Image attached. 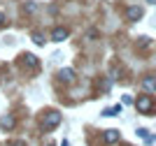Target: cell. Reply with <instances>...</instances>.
Wrapping results in <instances>:
<instances>
[{"label":"cell","instance_id":"obj_5","mask_svg":"<svg viewBox=\"0 0 156 146\" xmlns=\"http://www.w3.org/2000/svg\"><path fill=\"white\" fill-rule=\"evenodd\" d=\"M105 141H107V144L119 141V130H105Z\"/></svg>","mask_w":156,"mask_h":146},{"label":"cell","instance_id":"obj_2","mask_svg":"<svg viewBox=\"0 0 156 146\" xmlns=\"http://www.w3.org/2000/svg\"><path fill=\"white\" fill-rule=\"evenodd\" d=\"M61 123V114L58 111H49V114L44 116V121H42V130H51V127H56Z\"/></svg>","mask_w":156,"mask_h":146},{"label":"cell","instance_id":"obj_9","mask_svg":"<svg viewBox=\"0 0 156 146\" xmlns=\"http://www.w3.org/2000/svg\"><path fill=\"white\" fill-rule=\"evenodd\" d=\"M58 76H61V81H72V79H75V72H72L70 67H65V70L58 72Z\"/></svg>","mask_w":156,"mask_h":146},{"label":"cell","instance_id":"obj_15","mask_svg":"<svg viewBox=\"0 0 156 146\" xmlns=\"http://www.w3.org/2000/svg\"><path fill=\"white\" fill-rule=\"evenodd\" d=\"M2 25H5V14L0 12V28H2Z\"/></svg>","mask_w":156,"mask_h":146},{"label":"cell","instance_id":"obj_7","mask_svg":"<svg viewBox=\"0 0 156 146\" xmlns=\"http://www.w3.org/2000/svg\"><path fill=\"white\" fill-rule=\"evenodd\" d=\"M142 86H144V90H156V76H144Z\"/></svg>","mask_w":156,"mask_h":146},{"label":"cell","instance_id":"obj_16","mask_svg":"<svg viewBox=\"0 0 156 146\" xmlns=\"http://www.w3.org/2000/svg\"><path fill=\"white\" fill-rule=\"evenodd\" d=\"M147 2H151V5H156V0H147Z\"/></svg>","mask_w":156,"mask_h":146},{"label":"cell","instance_id":"obj_14","mask_svg":"<svg viewBox=\"0 0 156 146\" xmlns=\"http://www.w3.org/2000/svg\"><path fill=\"white\" fill-rule=\"evenodd\" d=\"M121 102H124V104H130V102H133V97H130V95H124V97H121Z\"/></svg>","mask_w":156,"mask_h":146},{"label":"cell","instance_id":"obj_11","mask_svg":"<svg viewBox=\"0 0 156 146\" xmlns=\"http://www.w3.org/2000/svg\"><path fill=\"white\" fill-rule=\"evenodd\" d=\"M117 114H121V104L110 107V109H105V111H103V116H117Z\"/></svg>","mask_w":156,"mask_h":146},{"label":"cell","instance_id":"obj_3","mask_svg":"<svg viewBox=\"0 0 156 146\" xmlns=\"http://www.w3.org/2000/svg\"><path fill=\"white\" fill-rule=\"evenodd\" d=\"M68 35H70L68 28H54L51 30V39L54 42H63V39H68Z\"/></svg>","mask_w":156,"mask_h":146},{"label":"cell","instance_id":"obj_17","mask_svg":"<svg viewBox=\"0 0 156 146\" xmlns=\"http://www.w3.org/2000/svg\"><path fill=\"white\" fill-rule=\"evenodd\" d=\"M49 146H54V144H49Z\"/></svg>","mask_w":156,"mask_h":146},{"label":"cell","instance_id":"obj_8","mask_svg":"<svg viewBox=\"0 0 156 146\" xmlns=\"http://www.w3.org/2000/svg\"><path fill=\"white\" fill-rule=\"evenodd\" d=\"M128 19H130V21L142 19V7H130V9H128Z\"/></svg>","mask_w":156,"mask_h":146},{"label":"cell","instance_id":"obj_13","mask_svg":"<svg viewBox=\"0 0 156 146\" xmlns=\"http://www.w3.org/2000/svg\"><path fill=\"white\" fill-rule=\"evenodd\" d=\"M137 46H140V49H144V46H149V37H140Z\"/></svg>","mask_w":156,"mask_h":146},{"label":"cell","instance_id":"obj_10","mask_svg":"<svg viewBox=\"0 0 156 146\" xmlns=\"http://www.w3.org/2000/svg\"><path fill=\"white\" fill-rule=\"evenodd\" d=\"M137 134H140L142 139H147V141H156V137H154V134H149V130H144V127H140V130H137Z\"/></svg>","mask_w":156,"mask_h":146},{"label":"cell","instance_id":"obj_6","mask_svg":"<svg viewBox=\"0 0 156 146\" xmlns=\"http://www.w3.org/2000/svg\"><path fill=\"white\" fill-rule=\"evenodd\" d=\"M23 63L28 65V67H40V60L33 53H23Z\"/></svg>","mask_w":156,"mask_h":146},{"label":"cell","instance_id":"obj_1","mask_svg":"<svg viewBox=\"0 0 156 146\" xmlns=\"http://www.w3.org/2000/svg\"><path fill=\"white\" fill-rule=\"evenodd\" d=\"M135 107H137V111H142V114H149V111L156 107V104H154V100H151L149 95H140V97H137V102H135Z\"/></svg>","mask_w":156,"mask_h":146},{"label":"cell","instance_id":"obj_12","mask_svg":"<svg viewBox=\"0 0 156 146\" xmlns=\"http://www.w3.org/2000/svg\"><path fill=\"white\" fill-rule=\"evenodd\" d=\"M33 42H35V44H44V35H42V32H35V35H33Z\"/></svg>","mask_w":156,"mask_h":146},{"label":"cell","instance_id":"obj_4","mask_svg":"<svg viewBox=\"0 0 156 146\" xmlns=\"http://www.w3.org/2000/svg\"><path fill=\"white\" fill-rule=\"evenodd\" d=\"M0 127H2V130H12L14 127V118L9 114H5L2 118H0Z\"/></svg>","mask_w":156,"mask_h":146}]
</instances>
